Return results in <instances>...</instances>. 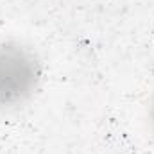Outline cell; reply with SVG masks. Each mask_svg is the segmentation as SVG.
I'll list each match as a JSON object with an SVG mask.
<instances>
[{"mask_svg":"<svg viewBox=\"0 0 154 154\" xmlns=\"http://www.w3.org/2000/svg\"><path fill=\"white\" fill-rule=\"evenodd\" d=\"M41 63L38 56L18 41L0 43V109L25 106L41 84Z\"/></svg>","mask_w":154,"mask_h":154,"instance_id":"6da1fadb","label":"cell"},{"mask_svg":"<svg viewBox=\"0 0 154 154\" xmlns=\"http://www.w3.org/2000/svg\"><path fill=\"white\" fill-rule=\"evenodd\" d=\"M149 127H151V134L154 138V91L151 95V102H149Z\"/></svg>","mask_w":154,"mask_h":154,"instance_id":"7a4b0ae2","label":"cell"}]
</instances>
